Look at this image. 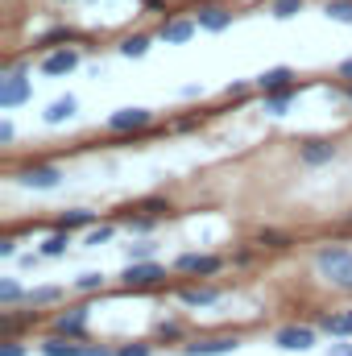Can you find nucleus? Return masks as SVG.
I'll return each mask as SVG.
<instances>
[{
	"mask_svg": "<svg viewBox=\"0 0 352 356\" xmlns=\"http://www.w3.org/2000/svg\"><path fill=\"white\" fill-rule=\"evenodd\" d=\"M315 269L323 273L328 286L352 294V249H344V245H323V249L315 253Z\"/></svg>",
	"mask_w": 352,
	"mask_h": 356,
	"instance_id": "nucleus-1",
	"label": "nucleus"
},
{
	"mask_svg": "<svg viewBox=\"0 0 352 356\" xmlns=\"http://www.w3.org/2000/svg\"><path fill=\"white\" fill-rule=\"evenodd\" d=\"M29 95H33V83L25 79L21 67H8V71L0 75V108H4V112H13L17 104H25Z\"/></svg>",
	"mask_w": 352,
	"mask_h": 356,
	"instance_id": "nucleus-2",
	"label": "nucleus"
},
{
	"mask_svg": "<svg viewBox=\"0 0 352 356\" xmlns=\"http://www.w3.org/2000/svg\"><path fill=\"white\" fill-rule=\"evenodd\" d=\"M166 277V269L158 266V261H129L125 273H120V282L129 286V290H150V286H158Z\"/></svg>",
	"mask_w": 352,
	"mask_h": 356,
	"instance_id": "nucleus-3",
	"label": "nucleus"
},
{
	"mask_svg": "<svg viewBox=\"0 0 352 356\" xmlns=\"http://www.w3.org/2000/svg\"><path fill=\"white\" fill-rule=\"evenodd\" d=\"M13 178H17L21 186H29V191H54V186L63 182V170L50 166V162H42V166H21Z\"/></svg>",
	"mask_w": 352,
	"mask_h": 356,
	"instance_id": "nucleus-4",
	"label": "nucleus"
},
{
	"mask_svg": "<svg viewBox=\"0 0 352 356\" xmlns=\"http://www.w3.org/2000/svg\"><path fill=\"white\" fill-rule=\"evenodd\" d=\"M88 323H91V311H88V307H67V311H58V315H54V323H50V327H54L58 336L83 340V336H88Z\"/></svg>",
	"mask_w": 352,
	"mask_h": 356,
	"instance_id": "nucleus-5",
	"label": "nucleus"
},
{
	"mask_svg": "<svg viewBox=\"0 0 352 356\" xmlns=\"http://www.w3.org/2000/svg\"><path fill=\"white\" fill-rule=\"evenodd\" d=\"M273 344L286 348V353H307V348H315V327H307V323L278 327V332H273Z\"/></svg>",
	"mask_w": 352,
	"mask_h": 356,
	"instance_id": "nucleus-6",
	"label": "nucleus"
},
{
	"mask_svg": "<svg viewBox=\"0 0 352 356\" xmlns=\"http://www.w3.org/2000/svg\"><path fill=\"white\" fill-rule=\"evenodd\" d=\"M154 124V112L150 108H116L108 116V129L112 133H137V129H150Z\"/></svg>",
	"mask_w": 352,
	"mask_h": 356,
	"instance_id": "nucleus-7",
	"label": "nucleus"
},
{
	"mask_svg": "<svg viewBox=\"0 0 352 356\" xmlns=\"http://www.w3.org/2000/svg\"><path fill=\"white\" fill-rule=\"evenodd\" d=\"M241 348L237 336H211V340H195V344H182V356H228Z\"/></svg>",
	"mask_w": 352,
	"mask_h": 356,
	"instance_id": "nucleus-8",
	"label": "nucleus"
},
{
	"mask_svg": "<svg viewBox=\"0 0 352 356\" xmlns=\"http://www.w3.org/2000/svg\"><path fill=\"white\" fill-rule=\"evenodd\" d=\"M79 67V50H71V46H58V50H50L46 58H42V75H71Z\"/></svg>",
	"mask_w": 352,
	"mask_h": 356,
	"instance_id": "nucleus-9",
	"label": "nucleus"
},
{
	"mask_svg": "<svg viewBox=\"0 0 352 356\" xmlns=\"http://www.w3.org/2000/svg\"><path fill=\"white\" fill-rule=\"evenodd\" d=\"M178 273H199V277H207V273H220L224 269V257H211V253H182L175 261Z\"/></svg>",
	"mask_w": 352,
	"mask_h": 356,
	"instance_id": "nucleus-10",
	"label": "nucleus"
},
{
	"mask_svg": "<svg viewBox=\"0 0 352 356\" xmlns=\"http://www.w3.org/2000/svg\"><path fill=\"white\" fill-rule=\"evenodd\" d=\"M195 29H199V21H195V17H175V21H162L158 38H162L166 46H182V42H191V38H195Z\"/></svg>",
	"mask_w": 352,
	"mask_h": 356,
	"instance_id": "nucleus-11",
	"label": "nucleus"
},
{
	"mask_svg": "<svg viewBox=\"0 0 352 356\" xmlns=\"http://www.w3.org/2000/svg\"><path fill=\"white\" fill-rule=\"evenodd\" d=\"M253 88L262 91V95L286 91V88H294V71H290V67H269V71H262V75L253 79Z\"/></svg>",
	"mask_w": 352,
	"mask_h": 356,
	"instance_id": "nucleus-12",
	"label": "nucleus"
},
{
	"mask_svg": "<svg viewBox=\"0 0 352 356\" xmlns=\"http://www.w3.org/2000/svg\"><path fill=\"white\" fill-rule=\"evenodd\" d=\"M195 21H199V29H207V33H224V29L232 25V13L220 8V4H203V8L195 13Z\"/></svg>",
	"mask_w": 352,
	"mask_h": 356,
	"instance_id": "nucleus-13",
	"label": "nucleus"
},
{
	"mask_svg": "<svg viewBox=\"0 0 352 356\" xmlns=\"http://www.w3.org/2000/svg\"><path fill=\"white\" fill-rule=\"evenodd\" d=\"M75 112H79V99H75V95H63V99H54V104L42 112V120H46V124H67V120H75Z\"/></svg>",
	"mask_w": 352,
	"mask_h": 356,
	"instance_id": "nucleus-14",
	"label": "nucleus"
},
{
	"mask_svg": "<svg viewBox=\"0 0 352 356\" xmlns=\"http://www.w3.org/2000/svg\"><path fill=\"white\" fill-rule=\"evenodd\" d=\"M298 158H303V166H323V162L336 158V145H332V141H307Z\"/></svg>",
	"mask_w": 352,
	"mask_h": 356,
	"instance_id": "nucleus-15",
	"label": "nucleus"
},
{
	"mask_svg": "<svg viewBox=\"0 0 352 356\" xmlns=\"http://www.w3.org/2000/svg\"><path fill=\"white\" fill-rule=\"evenodd\" d=\"M319 327H323L332 340H344V336H352V311H332V315H323Z\"/></svg>",
	"mask_w": 352,
	"mask_h": 356,
	"instance_id": "nucleus-16",
	"label": "nucleus"
},
{
	"mask_svg": "<svg viewBox=\"0 0 352 356\" xmlns=\"http://www.w3.org/2000/svg\"><path fill=\"white\" fill-rule=\"evenodd\" d=\"M216 298H220V290H211V286H186V290H178L182 307H211Z\"/></svg>",
	"mask_w": 352,
	"mask_h": 356,
	"instance_id": "nucleus-17",
	"label": "nucleus"
},
{
	"mask_svg": "<svg viewBox=\"0 0 352 356\" xmlns=\"http://www.w3.org/2000/svg\"><path fill=\"white\" fill-rule=\"evenodd\" d=\"M294 99H298V88L269 91V95H265V112H269V116H286V112L294 108Z\"/></svg>",
	"mask_w": 352,
	"mask_h": 356,
	"instance_id": "nucleus-18",
	"label": "nucleus"
},
{
	"mask_svg": "<svg viewBox=\"0 0 352 356\" xmlns=\"http://www.w3.org/2000/svg\"><path fill=\"white\" fill-rule=\"evenodd\" d=\"M42 356H83V348L71 340V336H50V340H42Z\"/></svg>",
	"mask_w": 352,
	"mask_h": 356,
	"instance_id": "nucleus-19",
	"label": "nucleus"
},
{
	"mask_svg": "<svg viewBox=\"0 0 352 356\" xmlns=\"http://www.w3.org/2000/svg\"><path fill=\"white\" fill-rule=\"evenodd\" d=\"M120 54H125V58H145V54H150V38H145V33H129V38L120 42Z\"/></svg>",
	"mask_w": 352,
	"mask_h": 356,
	"instance_id": "nucleus-20",
	"label": "nucleus"
},
{
	"mask_svg": "<svg viewBox=\"0 0 352 356\" xmlns=\"http://www.w3.org/2000/svg\"><path fill=\"white\" fill-rule=\"evenodd\" d=\"M58 298H63V286H38V290L25 294L29 307H50V302H58Z\"/></svg>",
	"mask_w": 352,
	"mask_h": 356,
	"instance_id": "nucleus-21",
	"label": "nucleus"
},
{
	"mask_svg": "<svg viewBox=\"0 0 352 356\" xmlns=\"http://www.w3.org/2000/svg\"><path fill=\"white\" fill-rule=\"evenodd\" d=\"M323 17L336 21V25H352V0H328L323 4Z\"/></svg>",
	"mask_w": 352,
	"mask_h": 356,
	"instance_id": "nucleus-22",
	"label": "nucleus"
},
{
	"mask_svg": "<svg viewBox=\"0 0 352 356\" xmlns=\"http://www.w3.org/2000/svg\"><path fill=\"white\" fill-rule=\"evenodd\" d=\"M307 8V0H269V13L278 17V21H290V17H298Z\"/></svg>",
	"mask_w": 352,
	"mask_h": 356,
	"instance_id": "nucleus-23",
	"label": "nucleus"
},
{
	"mask_svg": "<svg viewBox=\"0 0 352 356\" xmlns=\"http://www.w3.org/2000/svg\"><path fill=\"white\" fill-rule=\"evenodd\" d=\"M67 245H71V232H63V228H58V232L42 245V257H63V253H67Z\"/></svg>",
	"mask_w": 352,
	"mask_h": 356,
	"instance_id": "nucleus-24",
	"label": "nucleus"
},
{
	"mask_svg": "<svg viewBox=\"0 0 352 356\" xmlns=\"http://www.w3.org/2000/svg\"><path fill=\"white\" fill-rule=\"evenodd\" d=\"M125 253H129V261H150L158 253V245L154 241H133V245H125Z\"/></svg>",
	"mask_w": 352,
	"mask_h": 356,
	"instance_id": "nucleus-25",
	"label": "nucleus"
},
{
	"mask_svg": "<svg viewBox=\"0 0 352 356\" xmlns=\"http://www.w3.org/2000/svg\"><path fill=\"white\" fill-rule=\"evenodd\" d=\"M112 236H116V228H112V224H99V228H91L88 236H83V245H88V249H99V245H108Z\"/></svg>",
	"mask_w": 352,
	"mask_h": 356,
	"instance_id": "nucleus-26",
	"label": "nucleus"
},
{
	"mask_svg": "<svg viewBox=\"0 0 352 356\" xmlns=\"http://www.w3.org/2000/svg\"><path fill=\"white\" fill-rule=\"evenodd\" d=\"M83 224H91V211H83V207H79V211H67V216H58V228H63V232H71V228H83Z\"/></svg>",
	"mask_w": 352,
	"mask_h": 356,
	"instance_id": "nucleus-27",
	"label": "nucleus"
},
{
	"mask_svg": "<svg viewBox=\"0 0 352 356\" xmlns=\"http://www.w3.org/2000/svg\"><path fill=\"white\" fill-rule=\"evenodd\" d=\"M104 282H108V277H104L99 269H88V273L75 277V290H104Z\"/></svg>",
	"mask_w": 352,
	"mask_h": 356,
	"instance_id": "nucleus-28",
	"label": "nucleus"
},
{
	"mask_svg": "<svg viewBox=\"0 0 352 356\" xmlns=\"http://www.w3.org/2000/svg\"><path fill=\"white\" fill-rule=\"evenodd\" d=\"M21 298H25V290H21L13 277H4V282H0V302H4V307H13V302H21Z\"/></svg>",
	"mask_w": 352,
	"mask_h": 356,
	"instance_id": "nucleus-29",
	"label": "nucleus"
},
{
	"mask_svg": "<svg viewBox=\"0 0 352 356\" xmlns=\"http://www.w3.org/2000/svg\"><path fill=\"white\" fill-rule=\"evenodd\" d=\"M154 224H158V216H150V211L145 216H129V232H150Z\"/></svg>",
	"mask_w": 352,
	"mask_h": 356,
	"instance_id": "nucleus-30",
	"label": "nucleus"
},
{
	"mask_svg": "<svg viewBox=\"0 0 352 356\" xmlns=\"http://www.w3.org/2000/svg\"><path fill=\"white\" fill-rule=\"evenodd\" d=\"M257 241H262V245H269V249H286V245H290V241H286L282 232H262Z\"/></svg>",
	"mask_w": 352,
	"mask_h": 356,
	"instance_id": "nucleus-31",
	"label": "nucleus"
},
{
	"mask_svg": "<svg viewBox=\"0 0 352 356\" xmlns=\"http://www.w3.org/2000/svg\"><path fill=\"white\" fill-rule=\"evenodd\" d=\"M116 356H154L150 344H125V348H116Z\"/></svg>",
	"mask_w": 352,
	"mask_h": 356,
	"instance_id": "nucleus-32",
	"label": "nucleus"
},
{
	"mask_svg": "<svg viewBox=\"0 0 352 356\" xmlns=\"http://www.w3.org/2000/svg\"><path fill=\"white\" fill-rule=\"evenodd\" d=\"M178 336H182L178 323H162V327H158V340H178Z\"/></svg>",
	"mask_w": 352,
	"mask_h": 356,
	"instance_id": "nucleus-33",
	"label": "nucleus"
},
{
	"mask_svg": "<svg viewBox=\"0 0 352 356\" xmlns=\"http://www.w3.org/2000/svg\"><path fill=\"white\" fill-rule=\"evenodd\" d=\"M0 356H25V348H21L17 340H4V348H0Z\"/></svg>",
	"mask_w": 352,
	"mask_h": 356,
	"instance_id": "nucleus-34",
	"label": "nucleus"
},
{
	"mask_svg": "<svg viewBox=\"0 0 352 356\" xmlns=\"http://www.w3.org/2000/svg\"><path fill=\"white\" fill-rule=\"evenodd\" d=\"M13 253H17V241L4 236V241H0V257H13Z\"/></svg>",
	"mask_w": 352,
	"mask_h": 356,
	"instance_id": "nucleus-35",
	"label": "nucleus"
},
{
	"mask_svg": "<svg viewBox=\"0 0 352 356\" xmlns=\"http://www.w3.org/2000/svg\"><path fill=\"white\" fill-rule=\"evenodd\" d=\"M336 75H340V79H349V83H352V58H344V63L336 67Z\"/></svg>",
	"mask_w": 352,
	"mask_h": 356,
	"instance_id": "nucleus-36",
	"label": "nucleus"
},
{
	"mask_svg": "<svg viewBox=\"0 0 352 356\" xmlns=\"http://www.w3.org/2000/svg\"><path fill=\"white\" fill-rule=\"evenodd\" d=\"M328 356H352V344H332V353Z\"/></svg>",
	"mask_w": 352,
	"mask_h": 356,
	"instance_id": "nucleus-37",
	"label": "nucleus"
},
{
	"mask_svg": "<svg viewBox=\"0 0 352 356\" xmlns=\"http://www.w3.org/2000/svg\"><path fill=\"white\" fill-rule=\"evenodd\" d=\"M83 356H116V353H108V348H83Z\"/></svg>",
	"mask_w": 352,
	"mask_h": 356,
	"instance_id": "nucleus-38",
	"label": "nucleus"
},
{
	"mask_svg": "<svg viewBox=\"0 0 352 356\" xmlns=\"http://www.w3.org/2000/svg\"><path fill=\"white\" fill-rule=\"evenodd\" d=\"M349 99H352V91H349Z\"/></svg>",
	"mask_w": 352,
	"mask_h": 356,
	"instance_id": "nucleus-39",
	"label": "nucleus"
}]
</instances>
